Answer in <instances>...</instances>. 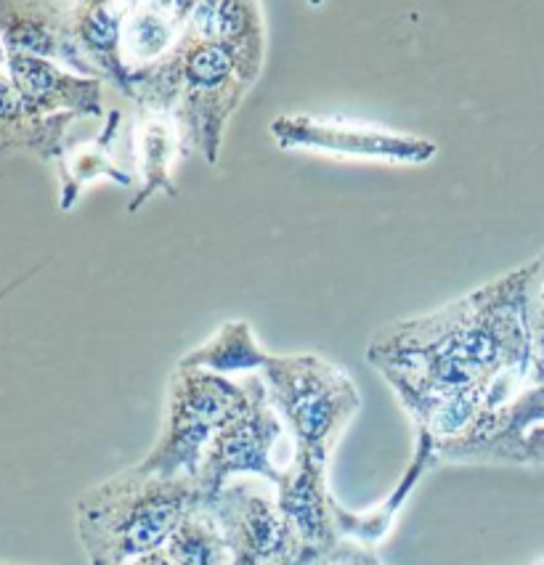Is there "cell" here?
<instances>
[{
	"mask_svg": "<svg viewBox=\"0 0 544 565\" xmlns=\"http://www.w3.org/2000/svg\"><path fill=\"white\" fill-rule=\"evenodd\" d=\"M417 433L455 441L497 404L502 377L534 361L526 324V266L438 311L385 327L366 348Z\"/></svg>",
	"mask_w": 544,
	"mask_h": 565,
	"instance_id": "obj_1",
	"label": "cell"
},
{
	"mask_svg": "<svg viewBox=\"0 0 544 565\" xmlns=\"http://www.w3.org/2000/svg\"><path fill=\"white\" fill-rule=\"evenodd\" d=\"M234 62L215 41L183 32L173 54L130 75V98L139 111H168L179 122L183 147L196 149L207 166H218L228 122L250 94Z\"/></svg>",
	"mask_w": 544,
	"mask_h": 565,
	"instance_id": "obj_2",
	"label": "cell"
},
{
	"mask_svg": "<svg viewBox=\"0 0 544 565\" xmlns=\"http://www.w3.org/2000/svg\"><path fill=\"white\" fill-rule=\"evenodd\" d=\"M196 478L130 468L90 486L75 502L77 542L88 565H128L166 550L175 525L200 502Z\"/></svg>",
	"mask_w": 544,
	"mask_h": 565,
	"instance_id": "obj_3",
	"label": "cell"
},
{
	"mask_svg": "<svg viewBox=\"0 0 544 565\" xmlns=\"http://www.w3.org/2000/svg\"><path fill=\"white\" fill-rule=\"evenodd\" d=\"M258 374L292 451L330 465L340 438L362 412V393L349 370L319 353H268Z\"/></svg>",
	"mask_w": 544,
	"mask_h": 565,
	"instance_id": "obj_4",
	"label": "cell"
},
{
	"mask_svg": "<svg viewBox=\"0 0 544 565\" xmlns=\"http://www.w3.org/2000/svg\"><path fill=\"white\" fill-rule=\"evenodd\" d=\"M247 396L245 377L234 380L175 364L160 433L136 468L166 478H196L210 441L247 404Z\"/></svg>",
	"mask_w": 544,
	"mask_h": 565,
	"instance_id": "obj_5",
	"label": "cell"
},
{
	"mask_svg": "<svg viewBox=\"0 0 544 565\" xmlns=\"http://www.w3.org/2000/svg\"><path fill=\"white\" fill-rule=\"evenodd\" d=\"M247 404L215 433L205 457H202L196 486L202 499L218 497L237 478H260L268 486H277L285 465H277V449L287 438L266 383L260 374H245Z\"/></svg>",
	"mask_w": 544,
	"mask_h": 565,
	"instance_id": "obj_6",
	"label": "cell"
},
{
	"mask_svg": "<svg viewBox=\"0 0 544 565\" xmlns=\"http://www.w3.org/2000/svg\"><path fill=\"white\" fill-rule=\"evenodd\" d=\"M436 451L438 462L449 465L544 468V364L534 359L513 396L481 414L460 438L436 446Z\"/></svg>",
	"mask_w": 544,
	"mask_h": 565,
	"instance_id": "obj_7",
	"label": "cell"
},
{
	"mask_svg": "<svg viewBox=\"0 0 544 565\" xmlns=\"http://www.w3.org/2000/svg\"><path fill=\"white\" fill-rule=\"evenodd\" d=\"M327 468L330 465L303 451H292L279 483L274 486L281 515L298 539V565H338L364 552V547L349 542L340 531L338 499L330 491Z\"/></svg>",
	"mask_w": 544,
	"mask_h": 565,
	"instance_id": "obj_8",
	"label": "cell"
},
{
	"mask_svg": "<svg viewBox=\"0 0 544 565\" xmlns=\"http://www.w3.org/2000/svg\"><path fill=\"white\" fill-rule=\"evenodd\" d=\"M271 138L287 152L300 149L349 160H383L393 166H425L438 154L430 138L313 115H279L271 122Z\"/></svg>",
	"mask_w": 544,
	"mask_h": 565,
	"instance_id": "obj_9",
	"label": "cell"
},
{
	"mask_svg": "<svg viewBox=\"0 0 544 565\" xmlns=\"http://www.w3.org/2000/svg\"><path fill=\"white\" fill-rule=\"evenodd\" d=\"M207 504L224 529L232 565H298V539L281 515L271 486L237 478Z\"/></svg>",
	"mask_w": 544,
	"mask_h": 565,
	"instance_id": "obj_10",
	"label": "cell"
},
{
	"mask_svg": "<svg viewBox=\"0 0 544 565\" xmlns=\"http://www.w3.org/2000/svg\"><path fill=\"white\" fill-rule=\"evenodd\" d=\"M11 83H14L19 98L28 107L30 115L49 120V117H90V120H104L107 107H104V81L96 77H83L62 64L49 62L28 54H9L6 62Z\"/></svg>",
	"mask_w": 544,
	"mask_h": 565,
	"instance_id": "obj_11",
	"label": "cell"
},
{
	"mask_svg": "<svg viewBox=\"0 0 544 565\" xmlns=\"http://www.w3.org/2000/svg\"><path fill=\"white\" fill-rule=\"evenodd\" d=\"M72 3L62 0H0V43L6 54H28L88 77L72 41Z\"/></svg>",
	"mask_w": 544,
	"mask_h": 565,
	"instance_id": "obj_12",
	"label": "cell"
},
{
	"mask_svg": "<svg viewBox=\"0 0 544 565\" xmlns=\"http://www.w3.org/2000/svg\"><path fill=\"white\" fill-rule=\"evenodd\" d=\"M189 30L194 35L215 41L234 62V70L250 88L260 81L268 54L266 11L260 3H192Z\"/></svg>",
	"mask_w": 544,
	"mask_h": 565,
	"instance_id": "obj_13",
	"label": "cell"
},
{
	"mask_svg": "<svg viewBox=\"0 0 544 565\" xmlns=\"http://www.w3.org/2000/svg\"><path fill=\"white\" fill-rule=\"evenodd\" d=\"M130 3H72V41L88 77L115 85L130 98V81L122 58V28Z\"/></svg>",
	"mask_w": 544,
	"mask_h": 565,
	"instance_id": "obj_14",
	"label": "cell"
},
{
	"mask_svg": "<svg viewBox=\"0 0 544 565\" xmlns=\"http://www.w3.org/2000/svg\"><path fill=\"white\" fill-rule=\"evenodd\" d=\"M186 154L179 122L168 111H139L134 122V168L141 181L139 192L128 202V213H139L141 205L157 194L175 196V162Z\"/></svg>",
	"mask_w": 544,
	"mask_h": 565,
	"instance_id": "obj_15",
	"label": "cell"
},
{
	"mask_svg": "<svg viewBox=\"0 0 544 565\" xmlns=\"http://www.w3.org/2000/svg\"><path fill=\"white\" fill-rule=\"evenodd\" d=\"M81 117H41L30 115L19 98L9 72H0V157L32 154L43 162H58L67 152V141Z\"/></svg>",
	"mask_w": 544,
	"mask_h": 565,
	"instance_id": "obj_16",
	"label": "cell"
},
{
	"mask_svg": "<svg viewBox=\"0 0 544 565\" xmlns=\"http://www.w3.org/2000/svg\"><path fill=\"white\" fill-rule=\"evenodd\" d=\"M120 134H122V111L113 107L104 117L102 130L96 138L81 147H67V152L58 160V179H62V196L58 207L72 210L77 196L90 181L109 179L120 186H134L136 170L120 162Z\"/></svg>",
	"mask_w": 544,
	"mask_h": 565,
	"instance_id": "obj_17",
	"label": "cell"
},
{
	"mask_svg": "<svg viewBox=\"0 0 544 565\" xmlns=\"http://www.w3.org/2000/svg\"><path fill=\"white\" fill-rule=\"evenodd\" d=\"M192 3H130L122 28V58L128 81L134 72L149 70L173 54L186 32Z\"/></svg>",
	"mask_w": 544,
	"mask_h": 565,
	"instance_id": "obj_18",
	"label": "cell"
},
{
	"mask_svg": "<svg viewBox=\"0 0 544 565\" xmlns=\"http://www.w3.org/2000/svg\"><path fill=\"white\" fill-rule=\"evenodd\" d=\"M268 351L260 345L258 334L247 319H228L215 330L213 338L192 348L179 359V366H192V370H207L224 377H245V374H258L266 364Z\"/></svg>",
	"mask_w": 544,
	"mask_h": 565,
	"instance_id": "obj_19",
	"label": "cell"
},
{
	"mask_svg": "<svg viewBox=\"0 0 544 565\" xmlns=\"http://www.w3.org/2000/svg\"><path fill=\"white\" fill-rule=\"evenodd\" d=\"M166 552L175 565H232V552L224 529L207 499H200L175 525Z\"/></svg>",
	"mask_w": 544,
	"mask_h": 565,
	"instance_id": "obj_20",
	"label": "cell"
},
{
	"mask_svg": "<svg viewBox=\"0 0 544 565\" xmlns=\"http://www.w3.org/2000/svg\"><path fill=\"white\" fill-rule=\"evenodd\" d=\"M526 324H529L531 351H534V359L540 361V364H544V311L526 306Z\"/></svg>",
	"mask_w": 544,
	"mask_h": 565,
	"instance_id": "obj_21",
	"label": "cell"
},
{
	"mask_svg": "<svg viewBox=\"0 0 544 565\" xmlns=\"http://www.w3.org/2000/svg\"><path fill=\"white\" fill-rule=\"evenodd\" d=\"M128 565H175V563H173V557H170L166 550H157V552H149V555L139 557V561L128 563Z\"/></svg>",
	"mask_w": 544,
	"mask_h": 565,
	"instance_id": "obj_22",
	"label": "cell"
},
{
	"mask_svg": "<svg viewBox=\"0 0 544 565\" xmlns=\"http://www.w3.org/2000/svg\"><path fill=\"white\" fill-rule=\"evenodd\" d=\"M338 565H385V563L380 561L377 552L364 550V552H359V555H353L351 561H343V563H338Z\"/></svg>",
	"mask_w": 544,
	"mask_h": 565,
	"instance_id": "obj_23",
	"label": "cell"
},
{
	"mask_svg": "<svg viewBox=\"0 0 544 565\" xmlns=\"http://www.w3.org/2000/svg\"><path fill=\"white\" fill-rule=\"evenodd\" d=\"M6 62H9V54H6L3 43H0V72H3V70H6Z\"/></svg>",
	"mask_w": 544,
	"mask_h": 565,
	"instance_id": "obj_24",
	"label": "cell"
},
{
	"mask_svg": "<svg viewBox=\"0 0 544 565\" xmlns=\"http://www.w3.org/2000/svg\"><path fill=\"white\" fill-rule=\"evenodd\" d=\"M0 565H30V563H11V561H0Z\"/></svg>",
	"mask_w": 544,
	"mask_h": 565,
	"instance_id": "obj_25",
	"label": "cell"
},
{
	"mask_svg": "<svg viewBox=\"0 0 544 565\" xmlns=\"http://www.w3.org/2000/svg\"><path fill=\"white\" fill-rule=\"evenodd\" d=\"M534 565H544V557H540V561H536Z\"/></svg>",
	"mask_w": 544,
	"mask_h": 565,
	"instance_id": "obj_26",
	"label": "cell"
}]
</instances>
